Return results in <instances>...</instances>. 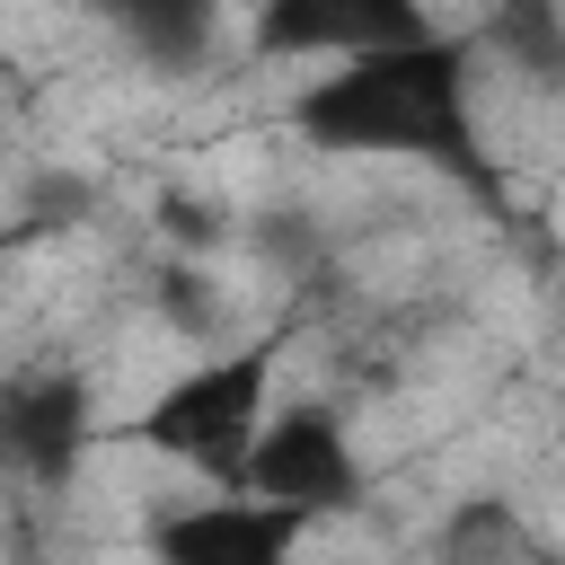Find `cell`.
Listing matches in <instances>:
<instances>
[{"instance_id":"obj_1","label":"cell","mask_w":565,"mask_h":565,"mask_svg":"<svg viewBox=\"0 0 565 565\" xmlns=\"http://www.w3.org/2000/svg\"><path fill=\"white\" fill-rule=\"evenodd\" d=\"M309 124L327 141H362V150H380V141H397V150L459 141V53L441 35L388 44V53H353L309 97Z\"/></svg>"},{"instance_id":"obj_2","label":"cell","mask_w":565,"mask_h":565,"mask_svg":"<svg viewBox=\"0 0 565 565\" xmlns=\"http://www.w3.org/2000/svg\"><path fill=\"white\" fill-rule=\"evenodd\" d=\"M265 397H274V344L221 353V362L185 371V380L150 406L141 441H150V450H168V459H185L194 477H230V486H247L256 433L274 424V415H265Z\"/></svg>"},{"instance_id":"obj_3","label":"cell","mask_w":565,"mask_h":565,"mask_svg":"<svg viewBox=\"0 0 565 565\" xmlns=\"http://www.w3.org/2000/svg\"><path fill=\"white\" fill-rule=\"evenodd\" d=\"M300 530H309V512H291V503L221 494V503H185L177 521H159L150 556L159 565H282Z\"/></svg>"},{"instance_id":"obj_4","label":"cell","mask_w":565,"mask_h":565,"mask_svg":"<svg viewBox=\"0 0 565 565\" xmlns=\"http://www.w3.org/2000/svg\"><path fill=\"white\" fill-rule=\"evenodd\" d=\"M247 494L291 503V512L353 503V441H344V424H335V415H274V424L256 433Z\"/></svg>"},{"instance_id":"obj_5","label":"cell","mask_w":565,"mask_h":565,"mask_svg":"<svg viewBox=\"0 0 565 565\" xmlns=\"http://www.w3.org/2000/svg\"><path fill=\"white\" fill-rule=\"evenodd\" d=\"M433 18L424 0H265V44L282 53H388V44H424Z\"/></svg>"}]
</instances>
